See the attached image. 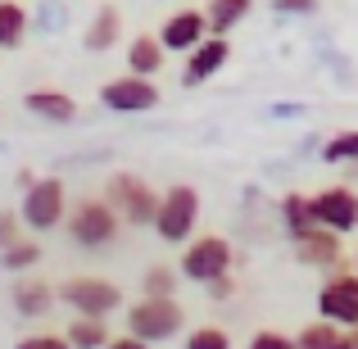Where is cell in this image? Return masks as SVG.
Here are the masks:
<instances>
[{"label":"cell","mask_w":358,"mask_h":349,"mask_svg":"<svg viewBox=\"0 0 358 349\" xmlns=\"http://www.w3.org/2000/svg\"><path fill=\"white\" fill-rule=\"evenodd\" d=\"M295 349H358V327H336L317 318L295 336Z\"/></svg>","instance_id":"cell-17"},{"label":"cell","mask_w":358,"mask_h":349,"mask_svg":"<svg viewBox=\"0 0 358 349\" xmlns=\"http://www.w3.org/2000/svg\"><path fill=\"white\" fill-rule=\"evenodd\" d=\"M27 27H32V14L23 0H0V50H18L27 41Z\"/></svg>","instance_id":"cell-21"},{"label":"cell","mask_w":358,"mask_h":349,"mask_svg":"<svg viewBox=\"0 0 358 349\" xmlns=\"http://www.w3.org/2000/svg\"><path fill=\"white\" fill-rule=\"evenodd\" d=\"M118 41H122L118 5H100L96 18H91V27H87V36H82V45H87V55H105V50H114Z\"/></svg>","instance_id":"cell-18"},{"label":"cell","mask_w":358,"mask_h":349,"mask_svg":"<svg viewBox=\"0 0 358 349\" xmlns=\"http://www.w3.org/2000/svg\"><path fill=\"white\" fill-rule=\"evenodd\" d=\"M295 259L304 268H317V272H336L345 268V236L327 232V227H313L308 236L295 241Z\"/></svg>","instance_id":"cell-12"},{"label":"cell","mask_w":358,"mask_h":349,"mask_svg":"<svg viewBox=\"0 0 358 349\" xmlns=\"http://www.w3.org/2000/svg\"><path fill=\"white\" fill-rule=\"evenodd\" d=\"M64 213H69V191H64L59 177H32V186H23V200H18V222L23 232H59Z\"/></svg>","instance_id":"cell-3"},{"label":"cell","mask_w":358,"mask_h":349,"mask_svg":"<svg viewBox=\"0 0 358 349\" xmlns=\"http://www.w3.org/2000/svg\"><path fill=\"white\" fill-rule=\"evenodd\" d=\"M322 164H358V127H350V131H336L331 141L322 145Z\"/></svg>","instance_id":"cell-25"},{"label":"cell","mask_w":358,"mask_h":349,"mask_svg":"<svg viewBox=\"0 0 358 349\" xmlns=\"http://www.w3.org/2000/svg\"><path fill=\"white\" fill-rule=\"evenodd\" d=\"M231 263H236V250H231L227 236L209 232V236H191V241L182 245V259H177V277L182 281H195V286H204V281L222 277V272H231Z\"/></svg>","instance_id":"cell-6"},{"label":"cell","mask_w":358,"mask_h":349,"mask_svg":"<svg viewBox=\"0 0 358 349\" xmlns=\"http://www.w3.org/2000/svg\"><path fill=\"white\" fill-rule=\"evenodd\" d=\"M23 236V222H18V209H0V250L14 245Z\"/></svg>","instance_id":"cell-28"},{"label":"cell","mask_w":358,"mask_h":349,"mask_svg":"<svg viewBox=\"0 0 358 349\" xmlns=\"http://www.w3.org/2000/svg\"><path fill=\"white\" fill-rule=\"evenodd\" d=\"M127 73H136V78H159L164 73V64H168V50L159 45V36L155 32H136L127 41Z\"/></svg>","instance_id":"cell-16"},{"label":"cell","mask_w":358,"mask_h":349,"mask_svg":"<svg viewBox=\"0 0 358 349\" xmlns=\"http://www.w3.org/2000/svg\"><path fill=\"white\" fill-rule=\"evenodd\" d=\"M14 349H73L64 336H55V332H32V336H23Z\"/></svg>","instance_id":"cell-27"},{"label":"cell","mask_w":358,"mask_h":349,"mask_svg":"<svg viewBox=\"0 0 358 349\" xmlns=\"http://www.w3.org/2000/svg\"><path fill=\"white\" fill-rule=\"evenodd\" d=\"M23 109L32 118L50 122V127H69L73 118H78V100L69 96V91H55V87H36L23 96Z\"/></svg>","instance_id":"cell-14"},{"label":"cell","mask_w":358,"mask_h":349,"mask_svg":"<svg viewBox=\"0 0 358 349\" xmlns=\"http://www.w3.org/2000/svg\"><path fill=\"white\" fill-rule=\"evenodd\" d=\"M159 45H164L168 55H191L195 45L209 36V23H204V9H173V14L164 18V27H159Z\"/></svg>","instance_id":"cell-11"},{"label":"cell","mask_w":358,"mask_h":349,"mask_svg":"<svg viewBox=\"0 0 358 349\" xmlns=\"http://www.w3.org/2000/svg\"><path fill=\"white\" fill-rule=\"evenodd\" d=\"M141 295H155V299L177 295V268L173 263H155L150 272H141Z\"/></svg>","instance_id":"cell-24"},{"label":"cell","mask_w":358,"mask_h":349,"mask_svg":"<svg viewBox=\"0 0 358 349\" xmlns=\"http://www.w3.org/2000/svg\"><path fill=\"white\" fill-rule=\"evenodd\" d=\"M122 322H127V332L136 336V341H145V345H159V341H173V336L182 332V322H186V308L177 304V295H164V299H155V295H141L131 308H122Z\"/></svg>","instance_id":"cell-4"},{"label":"cell","mask_w":358,"mask_h":349,"mask_svg":"<svg viewBox=\"0 0 358 349\" xmlns=\"http://www.w3.org/2000/svg\"><path fill=\"white\" fill-rule=\"evenodd\" d=\"M204 290H209V299H231V295H236V277H231V272H222V277L204 281Z\"/></svg>","instance_id":"cell-30"},{"label":"cell","mask_w":358,"mask_h":349,"mask_svg":"<svg viewBox=\"0 0 358 349\" xmlns=\"http://www.w3.org/2000/svg\"><path fill=\"white\" fill-rule=\"evenodd\" d=\"M159 100H164V91L155 87V78H136V73H122L100 87V105L109 114H150Z\"/></svg>","instance_id":"cell-9"},{"label":"cell","mask_w":358,"mask_h":349,"mask_svg":"<svg viewBox=\"0 0 358 349\" xmlns=\"http://www.w3.org/2000/svg\"><path fill=\"white\" fill-rule=\"evenodd\" d=\"M36 263H41V245H36L32 236H18L14 245L0 250V268L5 272H32Z\"/></svg>","instance_id":"cell-23"},{"label":"cell","mask_w":358,"mask_h":349,"mask_svg":"<svg viewBox=\"0 0 358 349\" xmlns=\"http://www.w3.org/2000/svg\"><path fill=\"white\" fill-rule=\"evenodd\" d=\"M317 318L336 327H358V272L336 268L317 286Z\"/></svg>","instance_id":"cell-8"},{"label":"cell","mask_w":358,"mask_h":349,"mask_svg":"<svg viewBox=\"0 0 358 349\" xmlns=\"http://www.w3.org/2000/svg\"><path fill=\"white\" fill-rule=\"evenodd\" d=\"M9 299H14L18 318H45L55 308V286L45 277H36V272H32V277L23 272V277L14 281V290H9Z\"/></svg>","instance_id":"cell-15"},{"label":"cell","mask_w":358,"mask_h":349,"mask_svg":"<svg viewBox=\"0 0 358 349\" xmlns=\"http://www.w3.org/2000/svg\"><path fill=\"white\" fill-rule=\"evenodd\" d=\"M55 299H64L78 318H114L122 308V290L109 277H96V272H78L64 286H55Z\"/></svg>","instance_id":"cell-7"},{"label":"cell","mask_w":358,"mask_h":349,"mask_svg":"<svg viewBox=\"0 0 358 349\" xmlns=\"http://www.w3.org/2000/svg\"><path fill=\"white\" fill-rule=\"evenodd\" d=\"M281 232H286V241L295 245L299 236H308L317 227V218H313V204H308V195H299V191H290L286 200H281Z\"/></svg>","instance_id":"cell-20"},{"label":"cell","mask_w":358,"mask_h":349,"mask_svg":"<svg viewBox=\"0 0 358 349\" xmlns=\"http://www.w3.org/2000/svg\"><path fill=\"white\" fill-rule=\"evenodd\" d=\"M250 14H254V0H209V5H204L209 36H231Z\"/></svg>","instance_id":"cell-19"},{"label":"cell","mask_w":358,"mask_h":349,"mask_svg":"<svg viewBox=\"0 0 358 349\" xmlns=\"http://www.w3.org/2000/svg\"><path fill=\"white\" fill-rule=\"evenodd\" d=\"M354 272H358V250H354Z\"/></svg>","instance_id":"cell-33"},{"label":"cell","mask_w":358,"mask_h":349,"mask_svg":"<svg viewBox=\"0 0 358 349\" xmlns=\"http://www.w3.org/2000/svg\"><path fill=\"white\" fill-rule=\"evenodd\" d=\"M245 349H295V341H290V336H281V332H259Z\"/></svg>","instance_id":"cell-29"},{"label":"cell","mask_w":358,"mask_h":349,"mask_svg":"<svg viewBox=\"0 0 358 349\" xmlns=\"http://www.w3.org/2000/svg\"><path fill=\"white\" fill-rule=\"evenodd\" d=\"M272 9H277V14H286V18H299V14H313L317 0H272Z\"/></svg>","instance_id":"cell-31"},{"label":"cell","mask_w":358,"mask_h":349,"mask_svg":"<svg viewBox=\"0 0 358 349\" xmlns=\"http://www.w3.org/2000/svg\"><path fill=\"white\" fill-rule=\"evenodd\" d=\"M105 349H150L145 341H136V336H131V332H122V336H109V345Z\"/></svg>","instance_id":"cell-32"},{"label":"cell","mask_w":358,"mask_h":349,"mask_svg":"<svg viewBox=\"0 0 358 349\" xmlns=\"http://www.w3.org/2000/svg\"><path fill=\"white\" fill-rule=\"evenodd\" d=\"M227 59H231V41H227V36H204V41L186 55L182 82H186V87H200V82L218 78V73L227 69Z\"/></svg>","instance_id":"cell-13"},{"label":"cell","mask_w":358,"mask_h":349,"mask_svg":"<svg viewBox=\"0 0 358 349\" xmlns=\"http://www.w3.org/2000/svg\"><path fill=\"white\" fill-rule=\"evenodd\" d=\"M186 349H231V336L222 332V327H195V332H186Z\"/></svg>","instance_id":"cell-26"},{"label":"cell","mask_w":358,"mask_h":349,"mask_svg":"<svg viewBox=\"0 0 358 349\" xmlns=\"http://www.w3.org/2000/svg\"><path fill=\"white\" fill-rule=\"evenodd\" d=\"M100 200L118 213L122 227H150L155 222V209H159V191L150 182H141L136 173H114L105 182V195Z\"/></svg>","instance_id":"cell-5"},{"label":"cell","mask_w":358,"mask_h":349,"mask_svg":"<svg viewBox=\"0 0 358 349\" xmlns=\"http://www.w3.org/2000/svg\"><path fill=\"white\" fill-rule=\"evenodd\" d=\"M308 204H313L317 227H327V232H336V236L358 232V191H354V186H345V182L322 186L317 195H308Z\"/></svg>","instance_id":"cell-10"},{"label":"cell","mask_w":358,"mask_h":349,"mask_svg":"<svg viewBox=\"0 0 358 349\" xmlns=\"http://www.w3.org/2000/svg\"><path fill=\"white\" fill-rule=\"evenodd\" d=\"M155 236L164 245H186L200 227V191L191 182H177L159 195V209H155Z\"/></svg>","instance_id":"cell-2"},{"label":"cell","mask_w":358,"mask_h":349,"mask_svg":"<svg viewBox=\"0 0 358 349\" xmlns=\"http://www.w3.org/2000/svg\"><path fill=\"white\" fill-rule=\"evenodd\" d=\"M109 336H114V332H109V318H78V313H73L64 341H69L73 349H105Z\"/></svg>","instance_id":"cell-22"},{"label":"cell","mask_w":358,"mask_h":349,"mask_svg":"<svg viewBox=\"0 0 358 349\" xmlns=\"http://www.w3.org/2000/svg\"><path fill=\"white\" fill-rule=\"evenodd\" d=\"M64 232H69V241L78 245V250L96 254V250H109V245L118 241L122 222L100 195H82V200H73L69 213H64Z\"/></svg>","instance_id":"cell-1"}]
</instances>
